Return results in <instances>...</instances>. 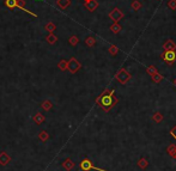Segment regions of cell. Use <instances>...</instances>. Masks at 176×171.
<instances>
[{"mask_svg": "<svg viewBox=\"0 0 176 171\" xmlns=\"http://www.w3.org/2000/svg\"><path fill=\"white\" fill-rule=\"evenodd\" d=\"M46 40H47V42L49 43V44H54V43L58 41V37L55 36L54 34H49V35L47 36V38H46Z\"/></svg>", "mask_w": 176, "mask_h": 171, "instance_id": "obj_23", "label": "cell"}, {"mask_svg": "<svg viewBox=\"0 0 176 171\" xmlns=\"http://www.w3.org/2000/svg\"><path fill=\"white\" fill-rule=\"evenodd\" d=\"M58 68L60 71H66L67 70V61L66 60H61L59 64H58Z\"/></svg>", "mask_w": 176, "mask_h": 171, "instance_id": "obj_27", "label": "cell"}, {"mask_svg": "<svg viewBox=\"0 0 176 171\" xmlns=\"http://www.w3.org/2000/svg\"><path fill=\"white\" fill-rule=\"evenodd\" d=\"M41 107H42V109H43V110L48 111V110H50V109H52V107H53V103H52V102H50L49 99H47V101L42 102Z\"/></svg>", "mask_w": 176, "mask_h": 171, "instance_id": "obj_15", "label": "cell"}, {"mask_svg": "<svg viewBox=\"0 0 176 171\" xmlns=\"http://www.w3.org/2000/svg\"><path fill=\"white\" fill-rule=\"evenodd\" d=\"M166 153H168L171 158L176 159V145L175 144H170V145L166 147Z\"/></svg>", "mask_w": 176, "mask_h": 171, "instance_id": "obj_10", "label": "cell"}, {"mask_svg": "<svg viewBox=\"0 0 176 171\" xmlns=\"http://www.w3.org/2000/svg\"><path fill=\"white\" fill-rule=\"evenodd\" d=\"M68 43L74 47V46H77L78 43H79V38H78L76 35H73V36H71V37L68 38Z\"/></svg>", "mask_w": 176, "mask_h": 171, "instance_id": "obj_24", "label": "cell"}, {"mask_svg": "<svg viewBox=\"0 0 176 171\" xmlns=\"http://www.w3.org/2000/svg\"><path fill=\"white\" fill-rule=\"evenodd\" d=\"M152 120H154L156 123H161L163 121V115L161 113H154L152 115Z\"/></svg>", "mask_w": 176, "mask_h": 171, "instance_id": "obj_18", "label": "cell"}, {"mask_svg": "<svg viewBox=\"0 0 176 171\" xmlns=\"http://www.w3.org/2000/svg\"><path fill=\"white\" fill-rule=\"evenodd\" d=\"M44 121H46V117H44L43 114L36 113V115L34 116V122H35L36 125H41V123H43Z\"/></svg>", "mask_w": 176, "mask_h": 171, "instance_id": "obj_13", "label": "cell"}, {"mask_svg": "<svg viewBox=\"0 0 176 171\" xmlns=\"http://www.w3.org/2000/svg\"><path fill=\"white\" fill-rule=\"evenodd\" d=\"M146 73H149V74L152 77V75H154L156 73H158V70H157L154 66H147V67H146Z\"/></svg>", "mask_w": 176, "mask_h": 171, "instance_id": "obj_21", "label": "cell"}, {"mask_svg": "<svg viewBox=\"0 0 176 171\" xmlns=\"http://www.w3.org/2000/svg\"><path fill=\"white\" fill-rule=\"evenodd\" d=\"M170 134H171V135H173V137L176 139V126L170 129Z\"/></svg>", "mask_w": 176, "mask_h": 171, "instance_id": "obj_30", "label": "cell"}, {"mask_svg": "<svg viewBox=\"0 0 176 171\" xmlns=\"http://www.w3.org/2000/svg\"><path fill=\"white\" fill-rule=\"evenodd\" d=\"M5 5L12 10V9L17 7V0H5Z\"/></svg>", "mask_w": 176, "mask_h": 171, "instance_id": "obj_22", "label": "cell"}, {"mask_svg": "<svg viewBox=\"0 0 176 171\" xmlns=\"http://www.w3.org/2000/svg\"><path fill=\"white\" fill-rule=\"evenodd\" d=\"M11 161V157L5 152V151H2V152H0V165H2V166H6Z\"/></svg>", "mask_w": 176, "mask_h": 171, "instance_id": "obj_7", "label": "cell"}, {"mask_svg": "<svg viewBox=\"0 0 176 171\" xmlns=\"http://www.w3.org/2000/svg\"><path fill=\"white\" fill-rule=\"evenodd\" d=\"M119 103V98L115 96V90L106 89L97 98H96V104H98L104 111H110L113 108Z\"/></svg>", "mask_w": 176, "mask_h": 171, "instance_id": "obj_1", "label": "cell"}, {"mask_svg": "<svg viewBox=\"0 0 176 171\" xmlns=\"http://www.w3.org/2000/svg\"><path fill=\"white\" fill-rule=\"evenodd\" d=\"M132 9L134 11H138L142 9V2L139 1V0H133L132 2Z\"/></svg>", "mask_w": 176, "mask_h": 171, "instance_id": "obj_26", "label": "cell"}, {"mask_svg": "<svg viewBox=\"0 0 176 171\" xmlns=\"http://www.w3.org/2000/svg\"><path fill=\"white\" fill-rule=\"evenodd\" d=\"M38 139L41 140L42 142H46L47 140L49 139V134H48V132H46V130H41V132L38 133Z\"/></svg>", "mask_w": 176, "mask_h": 171, "instance_id": "obj_14", "label": "cell"}, {"mask_svg": "<svg viewBox=\"0 0 176 171\" xmlns=\"http://www.w3.org/2000/svg\"><path fill=\"white\" fill-rule=\"evenodd\" d=\"M76 166V164L73 163V161L72 159H70V158H67V159H65L64 161V163H62V168L65 169V170L67 171H71L73 168Z\"/></svg>", "mask_w": 176, "mask_h": 171, "instance_id": "obj_9", "label": "cell"}, {"mask_svg": "<svg viewBox=\"0 0 176 171\" xmlns=\"http://www.w3.org/2000/svg\"><path fill=\"white\" fill-rule=\"evenodd\" d=\"M147 165H149V161H147L146 158H140V159L138 161V166H139L140 169H146Z\"/></svg>", "mask_w": 176, "mask_h": 171, "instance_id": "obj_17", "label": "cell"}, {"mask_svg": "<svg viewBox=\"0 0 176 171\" xmlns=\"http://www.w3.org/2000/svg\"><path fill=\"white\" fill-rule=\"evenodd\" d=\"M108 52H109L111 55H115V54L119 53V48H118L115 44H111L109 48H108Z\"/></svg>", "mask_w": 176, "mask_h": 171, "instance_id": "obj_28", "label": "cell"}, {"mask_svg": "<svg viewBox=\"0 0 176 171\" xmlns=\"http://www.w3.org/2000/svg\"><path fill=\"white\" fill-rule=\"evenodd\" d=\"M84 5H85V7H86L90 12L96 11L97 10V7H98V2H97L96 0H90V1H88V2H85Z\"/></svg>", "mask_w": 176, "mask_h": 171, "instance_id": "obj_8", "label": "cell"}, {"mask_svg": "<svg viewBox=\"0 0 176 171\" xmlns=\"http://www.w3.org/2000/svg\"><path fill=\"white\" fill-rule=\"evenodd\" d=\"M161 58L168 65H173L174 62H176V50H164L161 55Z\"/></svg>", "mask_w": 176, "mask_h": 171, "instance_id": "obj_4", "label": "cell"}, {"mask_svg": "<svg viewBox=\"0 0 176 171\" xmlns=\"http://www.w3.org/2000/svg\"><path fill=\"white\" fill-rule=\"evenodd\" d=\"M80 67H82V65H80V62L78 61L76 58H71L70 61H67V70L71 73H76L77 71L80 70Z\"/></svg>", "mask_w": 176, "mask_h": 171, "instance_id": "obj_5", "label": "cell"}, {"mask_svg": "<svg viewBox=\"0 0 176 171\" xmlns=\"http://www.w3.org/2000/svg\"><path fill=\"white\" fill-rule=\"evenodd\" d=\"M79 168L82 171H90V170H95V171H107L104 169H101V168H97L94 165V163L90 161L89 158H84L83 161H80L79 164Z\"/></svg>", "mask_w": 176, "mask_h": 171, "instance_id": "obj_3", "label": "cell"}, {"mask_svg": "<svg viewBox=\"0 0 176 171\" xmlns=\"http://www.w3.org/2000/svg\"><path fill=\"white\" fill-rule=\"evenodd\" d=\"M56 5L61 9V10H66L67 7L71 5V0H58Z\"/></svg>", "mask_w": 176, "mask_h": 171, "instance_id": "obj_12", "label": "cell"}, {"mask_svg": "<svg viewBox=\"0 0 176 171\" xmlns=\"http://www.w3.org/2000/svg\"><path fill=\"white\" fill-rule=\"evenodd\" d=\"M36 1H43V0H36Z\"/></svg>", "mask_w": 176, "mask_h": 171, "instance_id": "obj_32", "label": "cell"}, {"mask_svg": "<svg viewBox=\"0 0 176 171\" xmlns=\"http://www.w3.org/2000/svg\"><path fill=\"white\" fill-rule=\"evenodd\" d=\"M168 7H169L170 10L175 11L176 10V0H169V2H168Z\"/></svg>", "mask_w": 176, "mask_h": 171, "instance_id": "obj_29", "label": "cell"}, {"mask_svg": "<svg viewBox=\"0 0 176 171\" xmlns=\"http://www.w3.org/2000/svg\"><path fill=\"white\" fill-rule=\"evenodd\" d=\"M163 48H164V50H176V44L173 40H168L163 44Z\"/></svg>", "mask_w": 176, "mask_h": 171, "instance_id": "obj_11", "label": "cell"}, {"mask_svg": "<svg viewBox=\"0 0 176 171\" xmlns=\"http://www.w3.org/2000/svg\"><path fill=\"white\" fill-rule=\"evenodd\" d=\"M115 78H116V80L122 84V85H125V84H127L130 80H131V78H132V75L130 72H127V70L126 68H120L118 72H116V74H115Z\"/></svg>", "mask_w": 176, "mask_h": 171, "instance_id": "obj_2", "label": "cell"}, {"mask_svg": "<svg viewBox=\"0 0 176 171\" xmlns=\"http://www.w3.org/2000/svg\"><path fill=\"white\" fill-rule=\"evenodd\" d=\"M88 1H90V0H85V2H88Z\"/></svg>", "mask_w": 176, "mask_h": 171, "instance_id": "obj_33", "label": "cell"}, {"mask_svg": "<svg viewBox=\"0 0 176 171\" xmlns=\"http://www.w3.org/2000/svg\"><path fill=\"white\" fill-rule=\"evenodd\" d=\"M121 29H122L121 25H120L119 23H114V24L110 26V30L114 32V34H118V32H120V31H121Z\"/></svg>", "mask_w": 176, "mask_h": 171, "instance_id": "obj_20", "label": "cell"}, {"mask_svg": "<svg viewBox=\"0 0 176 171\" xmlns=\"http://www.w3.org/2000/svg\"><path fill=\"white\" fill-rule=\"evenodd\" d=\"M152 82L154 83H156V84H158V83H161L162 80H163V75L162 74H159V73H156L154 75H152Z\"/></svg>", "mask_w": 176, "mask_h": 171, "instance_id": "obj_25", "label": "cell"}, {"mask_svg": "<svg viewBox=\"0 0 176 171\" xmlns=\"http://www.w3.org/2000/svg\"><path fill=\"white\" fill-rule=\"evenodd\" d=\"M109 18L114 23H119V21H121L122 18H123V13H122V11L120 9L116 7V9H114L109 13Z\"/></svg>", "mask_w": 176, "mask_h": 171, "instance_id": "obj_6", "label": "cell"}, {"mask_svg": "<svg viewBox=\"0 0 176 171\" xmlns=\"http://www.w3.org/2000/svg\"><path fill=\"white\" fill-rule=\"evenodd\" d=\"M174 84H175V85H176V79H175V80H174Z\"/></svg>", "mask_w": 176, "mask_h": 171, "instance_id": "obj_31", "label": "cell"}, {"mask_svg": "<svg viewBox=\"0 0 176 171\" xmlns=\"http://www.w3.org/2000/svg\"><path fill=\"white\" fill-rule=\"evenodd\" d=\"M85 44L89 46V47H94V46L96 44V38L92 37V36H88V37L85 38Z\"/></svg>", "mask_w": 176, "mask_h": 171, "instance_id": "obj_16", "label": "cell"}, {"mask_svg": "<svg viewBox=\"0 0 176 171\" xmlns=\"http://www.w3.org/2000/svg\"><path fill=\"white\" fill-rule=\"evenodd\" d=\"M44 29L49 32V34H53V32L55 31V29H56V26H55L54 23H47L46 26H44Z\"/></svg>", "mask_w": 176, "mask_h": 171, "instance_id": "obj_19", "label": "cell"}]
</instances>
